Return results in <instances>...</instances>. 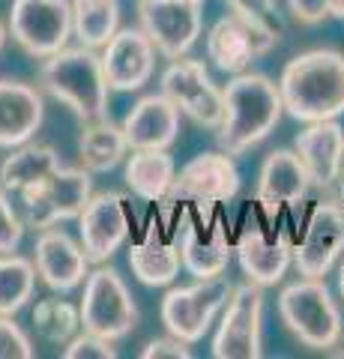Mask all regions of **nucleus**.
<instances>
[{
    "mask_svg": "<svg viewBox=\"0 0 344 359\" xmlns=\"http://www.w3.org/2000/svg\"><path fill=\"white\" fill-rule=\"evenodd\" d=\"M284 114L299 123L344 114V54L332 48L303 51L287 60L279 78Z\"/></svg>",
    "mask_w": 344,
    "mask_h": 359,
    "instance_id": "f257e3e1",
    "label": "nucleus"
},
{
    "mask_svg": "<svg viewBox=\"0 0 344 359\" xmlns=\"http://www.w3.org/2000/svg\"><path fill=\"white\" fill-rule=\"evenodd\" d=\"M221 96H225V114L219 123V144L231 156H240L261 144L284 114L279 84L258 72L234 75Z\"/></svg>",
    "mask_w": 344,
    "mask_h": 359,
    "instance_id": "f03ea898",
    "label": "nucleus"
},
{
    "mask_svg": "<svg viewBox=\"0 0 344 359\" xmlns=\"http://www.w3.org/2000/svg\"><path fill=\"white\" fill-rule=\"evenodd\" d=\"M39 87L69 108L81 123L108 117L111 87L105 81L102 54H96V48L78 45L46 57L39 66Z\"/></svg>",
    "mask_w": 344,
    "mask_h": 359,
    "instance_id": "7ed1b4c3",
    "label": "nucleus"
},
{
    "mask_svg": "<svg viewBox=\"0 0 344 359\" xmlns=\"http://www.w3.org/2000/svg\"><path fill=\"white\" fill-rule=\"evenodd\" d=\"M279 314L294 339L312 351H332L341 341V311L324 278H299L287 285L279 297Z\"/></svg>",
    "mask_w": 344,
    "mask_h": 359,
    "instance_id": "20e7f679",
    "label": "nucleus"
},
{
    "mask_svg": "<svg viewBox=\"0 0 344 359\" xmlns=\"http://www.w3.org/2000/svg\"><path fill=\"white\" fill-rule=\"evenodd\" d=\"M81 330L102 335L108 341H120L135 330L138 306L132 299V290L126 287L123 276L114 266L93 269L84 278V297H81Z\"/></svg>",
    "mask_w": 344,
    "mask_h": 359,
    "instance_id": "39448f33",
    "label": "nucleus"
},
{
    "mask_svg": "<svg viewBox=\"0 0 344 359\" xmlns=\"http://www.w3.org/2000/svg\"><path fill=\"white\" fill-rule=\"evenodd\" d=\"M21 195L25 204V222L36 231L54 228L60 222L78 219L87 201L93 195V180L87 168H57L48 177L36 180L33 186H27Z\"/></svg>",
    "mask_w": 344,
    "mask_h": 359,
    "instance_id": "423d86ee",
    "label": "nucleus"
},
{
    "mask_svg": "<svg viewBox=\"0 0 344 359\" xmlns=\"http://www.w3.org/2000/svg\"><path fill=\"white\" fill-rule=\"evenodd\" d=\"M240 192V171L231 153H201L186 162L174 177L168 198L162 201L171 212L177 207H195L204 212L216 204H228Z\"/></svg>",
    "mask_w": 344,
    "mask_h": 359,
    "instance_id": "0eeeda50",
    "label": "nucleus"
},
{
    "mask_svg": "<svg viewBox=\"0 0 344 359\" xmlns=\"http://www.w3.org/2000/svg\"><path fill=\"white\" fill-rule=\"evenodd\" d=\"M234 285L225 276L195 278L188 287H171L162 299V323L165 330L186 344H198L213 327L216 314L228 306Z\"/></svg>",
    "mask_w": 344,
    "mask_h": 359,
    "instance_id": "6e6552de",
    "label": "nucleus"
},
{
    "mask_svg": "<svg viewBox=\"0 0 344 359\" xmlns=\"http://www.w3.org/2000/svg\"><path fill=\"white\" fill-rule=\"evenodd\" d=\"M237 264L249 282L270 287L279 285L284 273L294 264V240L284 231L275 228V219H270L258 207L252 219L242 224L240 237L234 243Z\"/></svg>",
    "mask_w": 344,
    "mask_h": 359,
    "instance_id": "1a4fd4ad",
    "label": "nucleus"
},
{
    "mask_svg": "<svg viewBox=\"0 0 344 359\" xmlns=\"http://www.w3.org/2000/svg\"><path fill=\"white\" fill-rule=\"evenodd\" d=\"M6 25L21 51L46 60L66 48L72 36V4L69 0H13Z\"/></svg>",
    "mask_w": 344,
    "mask_h": 359,
    "instance_id": "9d476101",
    "label": "nucleus"
},
{
    "mask_svg": "<svg viewBox=\"0 0 344 359\" xmlns=\"http://www.w3.org/2000/svg\"><path fill=\"white\" fill-rule=\"evenodd\" d=\"M138 27L162 57L177 60L192 51L204 30L201 0H138Z\"/></svg>",
    "mask_w": 344,
    "mask_h": 359,
    "instance_id": "9b49d317",
    "label": "nucleus"
},
{
    "mask_svg": "<svg viewBox=\"0 0 344 359\" xmlns=\"http://www.w3.org/2000/svg\"><path fill=\"white\" fill-rule=\"evenodd\" d=\"M263 287L246 278V285H234L221 323L213 335L216 359H261L263 356Z\"/></svg>",
    "mask_w": 344,
    "mask_h": 359,
    "instance_id": "f8f14e48",
    "label": "nucleus"
},
{
    "mask_svg": "<svg viewBox=\"0 0 344 359\" xmlns=\"http://www.w3.org/2000/svg\"><path fill=\"white\" fill-rule=\"evenodd\" d=\"M162 93L192 123L219 129L221 114H225V96L213 84L204 60L186 57V54L171 60V66L162 72Z\"/></svg>",
    "mask_w": 344,
    "mask_h": 359,
    "instance_id": "ddd939ff",
    "label": "nucleus"
},
{
    "mask_svg": "<svg viewBox=\"0 0 344 359\" xmlns=\"http://www.w3.org/2000/svg\"><path fill=\"white\" fill-rule=\"evenodd\" d=\"M344 252L341 201H317L305 219L303 237L294 243V266L303 278H326Z\"/></svg>",
    "mask_w": 344,
    "mask_h": 359,
    "instance_id": "4468645a",
    "label": "nucleus"
},
{
    "mask_svg": "<svg viewBox=\"0 0 344 359\" xmlns=\"http://www.w3.org/2000/svg\"><path fill=\"white\" fill-rule=\"evenodd\" d=\"M132 231L129 204L120 192H99L90 195L84 212L78 216V237L81 249L90 264L111 261L126 245Z\"/></svg>",
    "mask_w": 344,
    "mask_h": 359,
    "instance_id": "2eb2a0df",
    "label": "nucleus"
},
{
    "mask_svg": "<svg viewBox=\"0 0 344 359\" xmlns=\"http://www.w3.org/2000/svg\"><path fill=\"white\" fill-rule=\"evenodd\" d=\"M156 45L141 27H123L108 39L102 48V69L105 81L117 93H132L141 90L153 78L156 69Z\"/></svg>",
    "mask_w": 344,
    "mask_h": 359,
    "instance_id": "dca6fc26",
    "label": "nucleus"
},
{
    "mask_svg": "<svg viewBox=\"0 0 344 359\" xmlns=\"http://www.w3.org/2000/svg\"><path fill=\"white\" fill-rule=\"evenodd\" d=\"M33 264H36L39 278L51 287L54 294H69L84 278L90 276V261L63 228H46L39 231L36 243H33Z\"/></svg>",
    "mask_w": 344,
    "mask_h": 359,
    "instance_id": "f3484780",
    "label": "nucleus"
},
{
    "mask_svg": "<svg viewBox=\"0 0 344 359\" xmlns=\"http://www.w3.org/2000/svg\"><path fill=\"white\" fill-rule=\"evenodd\" d=\"M308 186H312V177H308L299 153L284 150V147L273 150L261 168L254 204H258L270 219H275L284 207H296L299 201L305 198Z\"/></svg>",
    "mask_w": 344,
    "mask_h": 359,
    "instance_id": "a211bd4d",
    "label": "nucleus"
},
{
    "mask_svg": "<svg viewBox=\"0 0 344 359\" xmlns=\"http://www.w3.org/2000/svg\"><path fill=\"white\" fill-rule=\"evenodd\" d=\"M275 45L270 39H263L252 25H246L240 15H225L219 18L207 33V57L213 60V66L225 75H240L246 72L254 57L273 51Z\"/></svg>",
    "mask_w": 344,
    "mask_h": 359,
    "instance_id": "6ab92c4d",
    "label": "nucleus"
},
{
    "mask_svg": "<svg viewBox=\"0 0 344 359\" xmlns=\"http://www.w3.org/2000/svg\"><path fill=\"white\" fill-rule=\"evenodd\" d=\"M129 150H168L180 135V108L165 93L138 99L120 123Z\"/></svg>",
    "mask_w": 344,
    "mask_h": 359,
    "instance_id": "aec40b11",
    "label": "nucleus"
},
{
    "mask_svg": "<svg viewBox=\"0 0 344 359\" xmlns=\"http://www.w3.org/2000/svg\"><path fill=\"white\" fill-rule=\"evenodd\" d=\"M180 255H183V269L195 278H216L225 276V269L234 255V245L228 240V231L219 219L204 222V219H186L183 222V237Z\"/></svg>",
    "mask_w": 344,
    "mask_h": 359,
    "instance_id": "412c9836",
    "label": "nucleus"
},
{
    "mask_svg": "<svg viewBox=\"0 0 344 359\" xmlns=\"http://www.w3.org/2000/svg\"><path fill=\"white\" fill-rule=\"evenodd\" d=\"M46 102L33 84L0 78V147L13 150L27 144L39 132Z\"/></svg>",
    "mask_w": 344,
    "mask_h": 359,
    "instance_id": "4be33fe9",
    "label": "nucleus"
},
{
    "mask_svg": "<svg viewBox=\"0 0 344 359\" xmlns=\"http://www.w3.org/2000/svg\"><path fill=\"white\" fill-rule=\"evenodd\" d=\"M294 150L303 159L315 186H332L344 174V129L338 120L308 123L294 141Z\"/></svg>",
    "mask_w": 344,
    "mask_h": 359,
    "instance_id": "5701e85b",
    "label": "nucleus"
},
{
    "mask_svg": "<svg viewBox=\"0 0 344 359\" xmlns=\"http://www.w3.org/2000/svg\"><path fill=\"white\" fill-rule=\"evenodd\" d=\"M129 266L138 282L147 287L171 285L183 269L180 243L165 240L156 224H150V228L144 231V237L129 245Z\"/></svg>",
    "mask_w": 344,
    "mask_h": 359,
    "instance_id": "b1692460",
    "label": "nucleus"
},
{
    "mask_svg": "<svg viewBox=\"0 0 344 359\" xmlns=\"http://www.w3.org/2000/svg\"><path fill=\"white\" fill-rule=\"evenodd\" d=\"M177 177V162L168 150H132L126 162V186L147 204H162Z\"/></svg>",
    "mask_w": 344,
    "mask_h": 359,
    "instance_id": "393cba45",
    "label": "nucleus"
},
{
    "mask_svg": "<svg viewBox=\"0 0 344 359\" xmlns=\"http://www.w3.org/2000/svg\"><path fill=\"white\" fill-rule=\"evenodd\" d=\"M129 141L120 126H114L108 117L102 120H87L78 138V156L81 165L90 174H108L126 159Z\"/></svg>",
    "mask_w": 344,
    "mask_h": 359,
    "instance_id": "a878e982",
    "label": "nucleus"
},
{
    "mask_svg": "<svg viewBox=\"0 0 344 359\" xmlns=\"http://www.w3.org/2000/svg\"><path fill=\"white\" fill-rule=\"evenodd\" d=\"M60 168V156L48 144H21L13 147L9 156L0 162V186L6 192H25L27 186H33L36 180L48 177L51 171Z\"/></svg>",
    "mask_w": 344,
    "mask_h": 359,
    "instance_id": "bb28decb",
    "label": "nucleus"
},
{
    "mask_svg": "<svg viewBox=\"0 0 344 359\" xmlns=\"http://www.w3.org/2000/svg\"><path fill=\"white\" fill-rule=\"evenodd\" d=\"M72 36L87 48H105L120 30V0H69Z\"/></svg>",
    "mask_w": 344,
    "mask_h": 359,
    "instance_id": "cd10ccee",
    "label": "nucleus"
},
{
    "mask_svg": "<svg viewBox=\"0 0 344 359\" xmlns=\"http://www.w3.org/2000/svg\"><path fill=\"white\" fill-rule=\"evenodd\" d=\"M36 264L15 252L0 255V314H18L36 290Z\"/></svg>",
    "mask_w": 344,
    "mask_h": 359,
    "instance_id": "c85d7f7f",
    "label": "nucleus"
},
{
    "mask_svg": "<svg viewBox=\"0 0 344 359\" xmlns=\"http://www.w3.org/2000/svg\"><path fill=\"white\" fill-rule=\"evenodd\" d=\"M33 327L42 335L46 341L51 344H66L72 341L81 330V311L66 299L57 297H48V299H39L36 309H33Z\"/></svg>",
    "mask_w": 344,
    "mask_h": 359,
    "instance_id": "c756f323",
    "label": "nucleus"
},
{
    "mask_svg": "<svg viewBox=\"0 0 344 359\" xmlns=\"http://www.w3.org/2000/svg\"><path fill=\"white\" fill-rule=\"evenodd\" d=\"M231 6V13L240 15L246 25H252L254 30L261 33L263 39H270L273 45L279 42V6L275 0H225Z\"/></svg>",
    "mask_w": 344,
    "mask_h": 359,
    "instance_id": "7c9ffc66",
    "label": "nucleus"
},
{
    "mask_svg": "<svg viewBox=\"0 0 344 359\" xmlns=\"http://www.w3.org/2000/svg\"><path fill=\"white\" fill-rule=\"evenodd\" d=\"M63 359H117V351L114 341L84 330L81 335H75L72 341L63 344Z\"/></svg>",
    "mask_w": 344,
    "mask_h": 359,
    "instance_id": "2f4dec72",
    "label": "nucleus"
},
{
    "mask_svg": "<svg viewBox=\"0 0 344 359\" xmlns=\"http://www.w3.org/2000/svg\"><path fill=\"white\" fill-rule=\"evenodd\" d=\"M36 351L27 339V332L9 318L0 314V359H33Z\"/></svg>",
    "mask_w": 344,
    "mask_h": 359,
    "instance_id": "473e14b6",
    "label": "nucleus"
},
{
    "mask_svg": "<svg viewBox=\"0 0 344 359\" xmlns=\"http://www.w3.org/2000/svg\"><path fill=\"white\" fill-rule=\"evenodd\" d=\"M21 237H25V224H21L13 201L6 195V189L0 186V255L18 252Z\"/></svg>",
    "mask_w": 344,
    "mask_h": 359,
    "instance_id": "72a5a7b5",
    "label": "nucleus"
},
{
    "mask_svg": "<svg viewBox=\"0 0 344 359\" xmlns=\"http://www.w3.org/2000/svg\"><path fill=\"white\" fill-rule=\"evenodd\" d=\"M192 351H188V344L183 339H177V335H165V339H153L147 341V347L141 351V359H188Z\"/></svg>",
    "mask_w": 344,
    "mask_h": 359,
    "instance_id": "f704fd0d",
    "label": "nucleus"
},
{
    "mask_svg": "<svg viewBox=\"0 0 344 359\" xmlns=\"http://www.w3.org/2000/svg\"><path fill=\"white\" fill-rule=\"evenodd\" d=\"M287 6H291L294 18L303 21V25H317L329 15L326 0H287Z\"/></svg>",
    "mask_w": 344,
    "mask_h": 359,
    "instance_id": "c9c22d12",
    "label": "nucleus"
},
{
    "mask_svg": "<svg viewBox=\"0 0 344 359\" xmlns=\"http://www.w3.org/2000/svg\"><path fill=\"white\" fill-rule=\"evenodd\" d=\"M326 9L332 18H341L344 21V0H326Z\"/></svg>",
    "mask_w": 344,
    "mask_h": 359,
    "instance_id": "e433bc0d",
    "label": "nucleus"
},
{
    "mask_svg": "<svg viewBox=\"0 0 344 359\" xmlns=\"http://www.w3.org/2000/svg\"><path fill=\"white\" fill-rule=\"evenodd\" d=\"M6 42H9V25H4V18H0V54H4Z\"/></svg>",
    "mask_w": 344,
    "mask_h": 359,
    "instance_id": "4c0bfd02",
    "label": "nucleus"
},
{
    "mask_svg": "<svg viewBox=\"0 0 344 359\" xmlns=\"http://www.w3.org/2000/svg\"><path fill=\"white\" fill-rule=\"evenodd\" d=\"M338 294H341V299H344V266H341V273H338Z\"/></svg>",
    "mask_w": 344,
    "mask_h": 359,
    "instance_id": "58836bf2",
    "label": "nucleus"
},
{
    "mask_svg": "<svg viewBox=\"0 0 344 359\" xmlns=\"http://www.w3.org/2000/svg\"><path fill=\"white\" fill-rule=\"evenodd\" d=\"M338 201H341V207H344V174H341V183H338Z\"/></svg>",
    "mask_w": 344,
    "mask_h": 359,
    "instance_id": "ea45409f",
    "label": "nucleus"
},
{
    "mask_svg": "<svg viewBox=\"0 0 344 359\" xmlns=\"http://www.w3.org/2000/svg\"><path fill=\"white\" fill-rule=\"evenodd\" d=\"M201 4H204V0H201Z\"/></svg>",
    "mask_w": 344,
    "mask_h": 359,
    "instance_id": "a19ab883",
    "label": "nucleus"
}]
</instances>
